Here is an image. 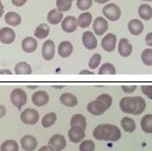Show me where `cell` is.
Here are the masks:
<instances>
[{
	"instance_id": "1",
	"label": "cell",
	"mask_w": 152,
	"mask_h": 151,
	"mask_svg": "<svg viewBox=\"0 0 152 151\" xmlns=\"http://www.w3.org/2000/svg\"><path fill=\"white\" fill-rule=\"evenodd\" d=\"M93 136L97 140L117 141L121 139L122 133L120 128L115 125L101 124L93 130Z\"/></svg>"
},
{
	"instance_id": "2",
	"label": "cell",
	"mask_w": 152,
	"mask_h": 151,
	"mask_svg": "<svg viewBox=\"0 0 152 151\" xmlns=\"http://www.w3.org/2000/svg\"><path fill=\"white\" fill-rule=\"evenodd\" d=\"M102 13L105 18L112 22L118 21L122 15L121 9L117 4H114V3H109V4L105 5L102 9Z\"/></svg>"
},
{
	"instance_id": "3",
	"label": "cell",
	"mask_w": 152,
	"mask_h": 151,
	"mask_svg": "<svg viewBox=\"0 0 152 151\" xmlns=\"http://www.w3.org/2000/svg\"><path fill=\"white\" fill-rule=\"evenodd\" d=\"M10 99L13 105L16 106L19 109H21L23 106L26 105V103H27L28 95L25 92V90H23L22 88H15L11 92Z\"/></svg>"
},
{
	"instance_id": "4",
	"label": "cell",
	"mask_w": 152,
	"mask_h": 151,
	"mask_svg": "<svg viewBox=\"0 0 152 151\" xmlns=\"http://www.w3.org/2000/svg\"><path fill=\"white\" fill-rule=\"evenodd\" d=\"M21 121L26 125H30L33 126L37 123V121L39 120V113L33 108H28L24 110L21 113Z\"/></svg>"
},
{
	"instance_id": "5",
	"label": "cell",
	"mask_w": 152,
	"mask_h": 151,
	"mask_svg": "<svg viewBox=\"0 0 152 151\" xmlns=\"http://www.w3.org/2000/svg\"><path fill=\"white\" fill-rule=\"evenodd\" d=\"M48 145L54 151H62L64 148H66L67 142L65 136L62 134H54L50 137L49 141H48Z\"/></svg>"
},
{
	"instance_id": "6",
	"label": "cell",
	"mask_w": 152,
	"mask_h": 151,
	"mask_svg": "<svg viewBox=\"0 0 152 151\" xmlns=\"http://www.w3.org/2000/svg\"><path fill=\"white\" fill-rule=\"evenodd\" d=\"M55 43L51 39H47L42 44V49H41V55L45 61H51L54 58L55 55Z\"/></svg>"
},
{
	"instance_id": "7",
	"label": "cell",
	"mask_w": 152,
	"mask_h": 151,
	"mask_svg": "<svg viewBox=\"0 0 152 151\" xmlns=\"http://www.w3.org/2000/svg\"><path fill=\"white\" fill-rule=\"evenodd\" d=\"M117 44V36L114 34H106L101 40V47L107 52H112L115 50Z\"/></svg>"
},
{
	"instance_id": "8",
	"label": "cell",
	"mask_w": 152,
	"mask_h": 151,
	"mask_svg": "<svg viewBox=\"0 0 152 151\" xmlns=\"http://www.w3.org/2000/svg\"><path fill=\"white\" fill-rule=\"evenodd\" d=\"M108 22L105 18L97 17L93 22L92 28L96 35H102L108 31Z\"/></svg>"
},
{
	"instance_id": "9",
	"label": "cell",
	"mask_w": 152,
	"mask_h": 151,
	"mask_svg": "<svg viewBox=\"0 0 152 151\" xmlns=\"http://www.w3.org/2000/svg\"><path fill=\"white\" fill-rule=\"evenodd\" d=\"M83 44L86 49L93 50L97 47V39L95 34L90 31H86L83 34Z\"/></svg>"
},
{
	"instance_id": "10",
	"label": "cell",
	"mask_w": 152,
	"mask_h": 151,
	"mask_svg": "<svg viewBox=\"0 0 152 151\" xmlns=\"http://www.w3.org/2000/svg\"><path fill=\"white\" fill-rule=\"evenodd\" d=\"M16 39L15 31L9 27H4L0 30V42L3 44H11Z\"/></svg>"
},
{
	"instance_id": "11",
	"label": "cell",
	"mask_w": 152,
	"mask_h": 151,
	"mask_svg": "<svg viewBox=\"0 0 152 151\" xmlns=\"http://www.w3.org/2000/svg\"><path fill=\"white\" fill-rule=\"evenodd\" d=\"M68 136H69L70 140L74 143L80 142L86 136L85 130L80 127H71V128L68 131Z\"/></svg>"
},
{
	"instance_id": "12",
	"label": "cell",
	"mask_w": 152,
	"mask_h": 151,
	"mask_svg": "<svg viewBox=\"0 0 152 151\" xmlns=\"http://www.w3.org/2000/svg\"><path fill=\"white\" fill-rule=\"evenodd\" d=\"M77 27H79V26H77V18L74 17V16H68V17L63 19L62 30L65 31V33H68V34L74 33V31H77Z\"/></svg>"
},
{
	"instance_id": "13",
	"label": "cell",
	"mask_w": 152,
	"mask_h": 151,
	"mask_svg": "<svg viewBox=\"0 0 152 151\" xmlns=\"http://www.w3.org/2000/svg\"><path fill=\"white\" fill-rule=\"evenodd\" d=\"M135 100L134 97H124L120 101V108L124 113L132 114L135 110Z\"/></svg>"
},
{
	"instance_id": "14",
	"label": "cell",
	"mask_w": 152,
	"mask_h": 151,
	"mask_svg": "<svg viewBox=\"0 0 152 151\" xmlns=\"http://www.w3.org/2000/svg\"><path fill=\"white\" fill-rule=\"evenodd\" d=\"M31 101L33 103L37 106V107H41L48 103L49 101V95L48 93L44 90H38L37 92H34L33 96H31Z\"/></svg>"
},
{
	"instance_id": "15",
	"label": "cell",
	"mask_w": 152,
	"mask_h": 151,
	"mask_svg": "<svg viewBox=\"0 0 152 151\" xmlns=\"http://www.w3.org/2000/svg\"><path fill=\"white\" fill-rule=\"evenodd\" d=\"M37 146V140L34 136L27 134L21 139V147L25 151H34Z\"/></svg>"
},
{
	"instance_id": "16",
	"label": "cell",
	"mask_w": 152,
	"mask_h": 151,
	"mask_svg": "<svg viewBox=\"0 0 152 151\" xmlns=\"http://www.w3.org/2000/svg\"><path fill=\"white\" fill-rule=\"evenodd\" d=\"M118 52L122 57H129L132 52V45L128 38H121L118 44Z\"/></svg>"
},
{
	"instance_id": "17",
	"label": "cell",
	"mask_w": 152,
	"mask_h": 151,
	"mask_svg": "<svg viewBox=\"0 0 152 151\" xmlns=\"http://www.w3.org/2000/svg\"><path fill=\"white\" fill-rule=\"evenodd\" d=\"M128 28L129 31L132 35H140L142 34V31L144 30V26L140 20H138V19H132V20L129 22Z\"/></svg>"
},
{
	"instance_id": "18",
	"label": "cell",
	"mask_w": 152,
	"mask_h": 151,
	"mask_svg": "<svg viewBox=\"0 0 152 151\" xmlns=\"http://www.w3.org/2000/svg\"><path fill=\"white\" fill-rule=\"evenodd\" d=\"M87 111H88L90 114L94 115V116H99V115H102L105 113L106 109L97 99H95V100L89 102V103L87 104Z\"/></svg>"
},
{
	"instance_id": "19",
	"label": "cell",
	"mask_w": 152,
	"mask_h": 151,
	"mask_svg": "<svg viewBox=\"0 0 152 151\" xmlns=\"http://www.w3.org/2000/svg\"><path fill=\"white\" fill-rule=\"evenodd\" d=\"M73 44L70 41L64 40L62 42H60L59 46H58V53L62 58H68L73 53Z\"/></svg>"
},
{
	"instance_id": "20",
	"label": "cell",
	"mask_w": 152,
	"mask_h": 151,
	"mask_svg": "<svg viewBox=\"0 0 152 151\" xmlns=\"http://www.w3.org/2000/svg\"><path fill=\"white\" fill-rule=\"evenodd\" d=\"M37 47V41L35 38L28 36L23 39L22 41V49L26 53H33Z\"/></svg>"
},
{
	"instance_id": "21",
	"label": "cell",
	"mask_w": 152,
	"mask_h": 151,
	"mask_svg": "<svg viewBox=\"0 0 152 151\" xmlns=\"http://www.w3.org/2000/svg\"><path fill=\"white\" fill-rule=\"evenodd\" d=\"M60 102H61V104H63L64 106H67V107H75L77 104V98L73 93L65 92L61 94Z\"/></svg>"
},
{
	"instance_id": "22",
	"label": "cell",
	"mask_w": 152,
	"mask_h": 151,
	"mask_svg": "<svg viewBox=\"0 0 152 151\" xmlns=\"http://www.w3.org/2000/svg\"><path fill=\"white\" fill-rule=\"evenodd\" d=\"M63 13L58 11L57 9H52L47 15V21L51 25H58L63 21Z\"/></svg>"
},
{
	"instance_id": "23",
	"label": "cell",
	"mask_w": 152,
	"mask_h": 151,
	"mask_svg": "<svg viewBox=\"0 0 152 151\" xmlns=\"http://www.w3.org/2000/svg\"><path fill=\"white\" fill-rule=\"evenodd\" d=\"M5 22L6 24L12 27H18L22 23L21 16L16 12H8L5 15Z\"/></svg>"
},
{
	"instance_id": "24",
	"label": "cell",
	"mask_w": 152,
	"mask_h": 151,
	"mask_svg": "<svg viewBox=\"0 0 152 151\" xmlns=\"http://www.w3.org/2000/svg\"><path fill=\"white\" fill-rule=\"evenodd\" d=\"M77 26L83 28H88L90 24L92 22V15L89 12H83V14L79 16V18L77 19Z\"/></svg>"
},
{
	"instance_id": "25",
	"label": "cell",
	"mask_w": 152,
	"mask_h": 151,
	"mask_svg": "<svg viewBox=\"0 0 152 151\" xmlns=\"http://www.w3.org/2000/svg\"><path fill=\"white\" fill-rule=\"evenodd\" d=\"M50 31V28L47 24H40L39 26H37V28L34 30V36L38 38V39H44L48 36Z\"/></svg>"
},
{
	"instance_id": "26",
	"label": "cell",
	"mask_w": 152,
	"mask_h": 151,
	"mask_svg": "<svg viewBox=\"0 0 152 151\" xmlns=\"http://www.w3.org/2000/svg\"><path fill=\"white\" fill-rule=\"evenodd\" d=\"M138 16L144 21H149L152 18V7L149 4H141L138 7Z\"/></svg>"
},
{
	"instance_id": "27",
	"label": "cell",
	"mask_w": 152,
	"mask_h": 151,
	"mask_svg": "<svg viewBox=\"0 0 152 151\" xmlns=\"http://www.w3.org/2000/svg\"><path fill=\"white\" fill-rule=\"evenodd\" d=\"M33 73L31 67L27 62H19L15 66V74L16 75H31Z\"/></svg>"
},
{
	"instance_id": "28",
	"label": "cell",
	"mask_w": 152,
	"mask_h": 151,
	"mask_svg": "<svg viewBox=\"0 0 152 151\" xmlns=\"http://www.w3.org/2000/svg\"><path fill=\"white\" fill-rule=\"evenodd\" d=\"M141 130L145 133H152V114H147L142 117L140 121Z\"/></svg>"
},
{
	"instance_id": "29",
	"label": "cell",
	"mask_w": 152,
	"mask_h": 151,
	"mask_svg": "<svg viewBox=\"0 0 152 151\" xmlns=\"http://www.w3.org/2000/svg\"><path fill=\"white\" fill-rule=\"evenodd\" d=\"M71 127H80L86 130V119L82 114L74 115L71 119Z\"/></svg>"
},
{
	"instance_id": "30",
	"label": "cell",
	"mask_w": 152,
	"mask_h": 151,
	"mask_svg": "<svg viewBox=\"0 0 152 151\" xmlns=\"http://www.w3.org/2000/svg\"><path fill=\"white\" fill-rule=\"evenodd\" d=\"M121 125H122V128L123 130L127 133H134L135 128V122L134 120H132V118H129V117H124L121 120Z\"/></svg>"
},
{
	"instance_id": "31",
	"label": "cell",
	"mask_w": 152,
	"mask_h": 151,
	"mask_svg": "<svg viewBox=\"0 0 152 151\" xmlns=\"http://www.w3.org/2000/svg\"><path fill=\"white\" fill-rule=\"evenodd\" d=\"M0 151H19V145L17 141L14 139H8L5 140L1 144Z\"/></svg>"
},
{
	"instance_id": "32",
	"label": "cell",
	"mask_w": 152,
	"mask_h": 151,
	"mask_svg": "<svg viewBox=\"0 0 152 151\" xmlns=\"http://www.w3.org/2000/svg\"><path fill=\"white\" fill-rule=\"evenodd\" d=\"M57 120V115L51 112V113H48L46 115H44L42 120H41V125L44 128H50L51 126H53L55 124V122Z\"/></svg>"
},
{
	"instance_id": "33",
	"label": "cell",
	"mask_w": 152,
	"mask_h": 151,
	"mask_svg": "<svg viewBox=\"0 0 152 151\" xmlns=\"http://www.w3.org/2000/svg\"><path fill=\"white\" fill-rule=\"evenodd\" d=\"M134 98L135 100V103H137V106H135V110L132 113V115H140L146 108V102L140 96H134Z\"/></svg>"
},
{
	"instance_id": "34",
	"label": "cell",
	"mask_w": 152,
	"mask_h": 151,
	"mask_svg": "<svg viewBox=\"0 0 152 151\" xmlns=\"http://www.w3.org/2000/svg\"><path fill=\"white\" fill-rule=\"evenodd\" d=\"M98 74L99 75H115L116 68L111 63H104L99 68Z\"/></svg>"
},
{
	"instance_id": "35",
	"label": "cell",
	"mask_w": 152,
	"mask_h": 151,
	"mask_svg": "<svg viewBox=\"0 0 152 151\" xmlns=\"http://www.w3.org/2000/svg\"><path fill=\"white\" fill-rule=\"evenodd\" d=\"M57 10L60 12H67L72 8V1L70 0H56Z\"/></svg>"
},
{
	"instance_id": "36",
	"label": "cell",
	"mask_w": 152,
	"mask_h": 151,
	"mask_svg": "<svg viewBox=\"0 0 152 151\" xmlns=\"http://www.w3.org/2000/svg\"><path fill=\"white\" fill-rule=\"evenodd\" d=\"M141 61L144 65L152 66V48L144 49L141 53Z\"/></svg>"
},
{
	"instance_id": "37",
	"label": "cell",
	"mask_w": 152,
	"mask_h": 151,
	"mask_svg": "<svg viewBox=\"0 0 152 151\" xmlns=\"http://www.w3.org/2000/svg\"><path fill=\"white\" fill-rule=\"evenodd\" d=\"M97 100L101 103L103 106L105 107L106 110H108V109L111 107L112 105V97L110 96L109 94H107V93H103V94H100L97 98Z\"/></svg>"
},
{
	"instance_id": "38",
	"label": "cell",
	"mask_w": 152,
	"mask_h": 151,
	"mask_svg": "<svg viewBox=\"0 0 152 151\" xmlns=\"http://www.w3.org/2000/svg\"><path fill=\"white\" fill-rule=\"evenodd\" d=\"M101 63V55L99 53H95L91 56V58L88 61V67L91 70L96 69Z\"/></svg>"
},
{
	"instance_id": "39",
	"label": "cell",
	"mask_w": 152,
	"mask_h": 151,
	"mask_svg": "<svg viewBox=\"0 0 152 151\" xmlns=\"http://www.w3.org/2000/svg\"><path fill=\"white\" fill-rule=\"evenodd\" d=\"M95 144L92 140H83L80 145V151H94Z\"/></svg>"
},
{
	"instance_id": "40",
	"label": "cell",
	"mask_w": 152,
	"mask_h": 151,
	"mask_svg": "<svg viewBox=\"0 0 152 151\" xmlns=\"http://www.w3.org/2000/svg\"><path fill=\"white\" fill-rule=\"evenodd\" d=\"M93 0H77V7L82 11H86L92 6Z\"/></svg>"
},
{
	"instance_id": "41",
	"label": "cell",
	"mask_w": 152,
	"mask_h": 151,
	"mask_svg": "<svg viewBox=\"0 0 152 151\" xmlns=\"http://www.w3.org/2000/svg\"><path fill=\"white\" fill-rule=\"evenodd\" d=\"M141 91L144 93L148 98L152 100V85H141Z\"/></svg>"
},
{
	"instance_id": "42",
	"label": "cell",
	"mask_w": 152,
	"mask_h": 151,
	"mask_svg": "<svg viewBox=\"0 0 152 151\" xmlns=\"http://www.w3.org/2000/svg\"><path fill=\"white\" fill-rule=\"evenodd\" d=\"M122 89L125 93H132L137 89V85H122Z\"/></svg>"
},
{
	"instance_id": "43",
	"label": "cell",
	"mask_w": 152,
	"mask_h": 151,
	"mask_svg": "<svg viewBox=\"0 0 152 151\" xmlns=\"http://www.w3.org/2000/svg\"><path fill=\"white\" fill-rule=\"evenodd\" d=\"M28 0H11V2L13 3V5L17 6V7H21V6H24L26 3H27Z\"/></svg>"
},
{
	"instance_id": "44",
	"label": "cell",
	"mask_w": 152,
	"mask_h": 151,
	"mask_svg": "<svg viewBox=\"0 0 152 151\" xmlns=\"http://www.w3.org/2000/svg\"><path fill=\"white\" fill-rule=\"evenodd\" d=\"M145 43H146L148 46L152 47V33L146 34V36H145Z\"/></svg>"
},
{
	"instance_id": "45",
	"label": "cell",
	"mask_w": 152,
	"mask_h": 151,
	"mask_svg": "<svg viewBox=\"0 0 152 151\" xmlns=\"http://www.w3.org/2000/svg\"><path fill=\"white\" fill-rule=\"evenodd\" d=\"M6 114V108L3 105H0V119L3 118Z\"/></svg>"
},
{
	"instance_id": "46",
	"label": "cell",
	"mask_w": 152,
	"mask_h": 151,
	"mask_svg": "<svg viewBox=\"0 0 152 151\" xmlns=\"http://www.w3.org/2000/svg\"><path fill=\"white\" fill-rule=\"evenodd\" d=\"M38 151H54L49 145H44L42 147H40L39 149H38Z\"/></svg>"
},
{
	"instance_id": "47",
	"label": "cell",
	"mask_w": 152,
	"mask_h": 151,
	"mask_svg": "<svg viewBox=\"0 0 152 151\" xmlns=\"http://www.w3.org/2000/svg\"><path fill=\"white\" fill-rule=\"evenodd\" d=\"M80 75H93V73L88 70H82L80 72Z\"/></svg>"
},
{
	"instance_id": "48",
	"label": "cell",
	"mask_w": 152,
	"mask_h": 151,
	"mask_svg": "<svg viewBox=\"0 0 152 151\" xmlns=\"http://www.w3.org/2000/svg\"><path fill=\"white\" fill-rule=\"evenodd\" d=\"M0 75H12V73L9 70H0Z\"/></svg>"
},
{
	"instance_id": "49",
	"label": "cell",
	"mask_w": 152,
	"mask_h": 151,
	"mask_svg": "<svg viewBox=\"0 0 152 151\" xmlns=\"http://www.w3.org/2000/svg\"><path fill=\"white\" fill-rule=\"evenodd\" d=\"M3 13H4V6H3L2 2L0 1V18H1V16L3 15Z\"/></svg>"
},
{
	"instance_id": "50",
	"label": "cell",
	"mask_w": 152,
	"mask_h": 151,
	"mask_svg": "<svg viewBox=\"0 0 152 151\" xmlns=\"http://www.w3.org/2000/svg\"><path fill=\"white\" fill-rule=\"evenodd\" d=\"M95 2H97L98 4H105V3L109 2L110 0H94Z\"/></svg>"
},
{
	"instance_id": "51",
	"label": "cell",
	"mask_w": 152,
	"mask_h": 151,
	"mask_svg": "<svg viewBox=\"0 0 152 151\" xmlns=\"http://www.w3.org/2000/svg\"><path fill=\"white\" fill-rule=\"evenodd\" d=\"M28 88H31V89H34V88H37V85H28Z\"/></svg>"
},
{
	"instance_id": "52",
	"label": "cell",
	"mask_w": 152,
	"mask_h": 151,
	"mask_svg": "<svg viewBox=\"0 0 152 151\" xmlns=\"http://www.w3.org/2000/svg\"><path fill=\"white\" fill-rule=\"evenodd\" d=\"M141 1H147V2H149V1H152V0H141Z\"/></svg>"
},
{
	"instance_id": "53",
	"label": "cell",
	"mask_w": 152,
	"mask_h": 151,
	"mask_svg": "<svg viewBox=\"0 0 152 151\" xmlns=\"http://www.w3.org/2000/svg\"><path fill=\"white\" fill-rule=\"evenodd\" d=\"M70 1H74V0H70Z\"/></svg>"
}]
</instances>
